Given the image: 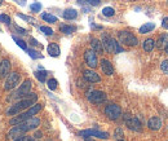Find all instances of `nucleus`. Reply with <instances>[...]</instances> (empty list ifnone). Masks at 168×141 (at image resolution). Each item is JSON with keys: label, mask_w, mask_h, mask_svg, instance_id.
<instances>
[{"label": "nucleus", "mask_w": 168, "mask_h": 141, "mask_svg": "<svg viewBox=\"0 0 168 141\" xmlns=\"http://www.w3.org/2000/svg\"><path fill=\"white\" fill-rule=\"evenodd\" d=\"M148 127L151 129V131H158L162 127V121L158 117H151L148 121Z\"/></svg>", "instance_id": "2eb2a0df"}, {"label": "nucleus", "mask_w": 168, "mask_h": 141, "mask_svg": "<svg viewBox=\"0 0 168 141\" xmlns=\"http://www.w3.org/2000/svg\"><path fill=\"white\" fill-rule=\"evenodd\" d=\"M91 47H92V49H93L96 53H100V55L104 53V47H102V43H101V40L97 39V38H92V39H91Z\"/></svg>", "instance_id": "dca6fc26"}, {"label": "nucleus", "mask_w": 168, "mask_h": 141, "mask_svg": "<svg viewBox=\"0 0 168 141\" xmlns=\"http://www.w3.org/2000/svg\"><path fill=\"white\" fill-rule=\"evenodd\" d=\"M101 43H102V47H104V51H106L107 53L116 55V53H122L123 52V48L120 47V44H119L114 38H111L110 35L102 34Z\"/></svg>", "instance_id": "f03ea898"}, {"label": "nucleus", "mask_w": 168, "mask_h": 141, "mask_svg": "<svg viewBox=\"0 0 168 141\" xmlns=\"http://www.w3.org/2000/svg\"><path fill=\"white\" fill-rule=\"evenodd\" d=\"M31 80L30 79H27V80H25V82L21 84L18 88H17V91L14 92V95H13V99H16V100H21V99H23V97L26 96V95H29L30 93V91H31Z\"/></svg>", "instance_id": "1a4fd4ad"}, {"label": "nucleus", "mask_w": 168, "mask_h": 141, "mask_svg": "<svg viewBox=\"0 0 168 141\" xmlns=\"http://www.w3.org/2000/svg\"><path fill=\"white\" fill-rule=\"evenodd\" d=\"M77 17H78V12L75 9L70 8V9H66L63 12V18L65 20H75Z\"/></svg>", "instance_id": "412c9836"}, {"label": "nucleus", "mask_w": 168, "mask_h": 141, "mask_svg": "<svg viewBox=\"0 0 168 141\" xmlns=\"http://www.w3.org/2000/svg\"><path fill=\"white\" fill-rule=\"evenodd\" d=\"M118 39L123 45H127V47H136L138 44V39L129 31H119Z\"/></svg>", "instance_id": "7ed1b4c3"}, {"label": "nucleus", "mask_w": 168, "mask_h": 141, "mask_svg": "<svg viewBox=\"0 0 168 141\" xmlns=\"http://www.w3.org/2000/svg\"><path fill=\"white\" fill-rule=\"evenodd\" d=\"M40 31L44 32L45 35H53V30L51 27H48V26H40Z\"/></svg>", "instance_id": "c756f323"}, {"label": "nucleus", "mask_w": 168, "mask_h": 141, "mask_svg": "<svg viewBox=\"0 0 168 141\" xmlns=\"http://www.w3.org/2000/svg\"><path fill=\"white\" fill-rule=\"evenodd\" d=\"M84 60H85V63L88 65L91 69H95V67H97V65H98V61H97V53L93 49H87L84 52Z\"/></svg>", "instance_id": "9b49d317"}, {"label": "nucleus", "mask_w": 168, "mask_h": 141, "mask_svg": "<svg viewBox=\"0 0 168 141\" xmlns=\"http://www.w3.org/2000/svg\"><path fill=\"white\" fill-rule=\"evenodd\" d=\"M47 51L49 53V56H52V57L59 56V47H58V44H56V43H51V44L47 47Z\"/></svg>", "instance_id": "a211bd4d"}, {"label": "nucleus", "mask_w": 168, "mask_h": 141, "mask_svg": "<svg viewBox=\"0 0 168 141\" xmlns=\"http://www.w3.org/2000/svg\"><path fill=\"white\" fill-rule=\"evenodd\" d=\"M105 115L111 121H116L122 115V107L116 104H109L105 107Z\"/></svg>", "instance_id": "6e6552de"}, {"label": "nucleus", "mask_w": 168, "mask_h": 141, "mask_svg": "<svg viewBox=\"0 0 168 141\" xmlns=\"http://www.w3.org/2000/svg\"><path fill=\"white\" fill-rule=\"evenodd\" d=\"M160 70H162V71H163L164 74L168 75V60H164V61L160 63Z\"/></svg>", "instance_id": "7c9ffc66"}, {"label": "nucleus", "mask_w": 168, "mask_h": 141, "mask_svg": "<svg viewBox=\"0 0 168 141\" xmlns=\"http://www.w3.org/2000/svg\"><path fill=\"white\" fill-rule=\"evenodd\" d=\"M118 141H124V140H123V139H120V140H118Z\"/></svg>", "instance_id": "c03bdc74"}, {"label": "nucleus", "mask_w": 168, "mask_h": 141, "mask_svg": "<svg viewBox=\"0 0 168 141\" xmlns=\"http://www.w3.org/2000/svg\"><path fill=\"white\" fill-rule=\"evenodd\" d=\"M9 73H10V61L8 58H3L0 61V80L7 78Z\"/></svg>", "instance_id": "ddd939ff"}, {"label": "nucleus", "mask_w": 168, "mask_h": 141, "mask_svg": "<svg viewBox=\"0 0 168 141\" xmlns=\"http://www.w3.org/2000/svg\"><path fill=\"white\" fill-rule=\"evenodd\" d=\"M12 38H13V40L16 42V44H17L18 47H21L23 51L27 49V44H26V42H23L22 39H20V38H17V36H12Z\"/></svg>", "instance_id": "393cba45"}, {"label": "nucleus", "mask_w": 168, "mask_h": 141, "mask_svg": "<svg viewBox=\"0 0 168 141\" xmlns=\"http://www.w3.org/2000/svg\"><path fill=\"white\" fill-rule=\"evenodd\" d=\"M154 47H155V42H154V39H150V38L142 43V48L145 52H151L154 49Z\"/></svg>", "instance_id": "aec40b11"}, {"label": "nucleus", "mask_w": 168, "mask_h": 141, "mask_svg": "<svg viewBox=\"0 0 168 141\" xmlns=\"http://www.w3.org/2000/svg\"><path fill=\"white\" fill-rule=\"evenodd\" d=\"M30 44L35 47V45L39 44V43H38V40H36V39H34V38H30Z\"/></svg>", "instance_id": "58836bf2"}, {"label": "nucleus", "mask_w": 168, "mask_h": 141, "mask_svg": "<svg viewBox=\"0 0 168 141\" xmlns=\"http://www.w3.org/2000/svg\"><path fill=\"white\" fill-rule=\"evenodd\" d=\"M168 45V34H162L158 40L155 42V47L159 48V49H164V48Z\"/></svg>", "instance_id": "f3484780"}, {"label": "nucleus", "mask_w": 168, "mask_h": 141, "mask_svg": "<svg viewBox=\"0 0 168 141\" xmlns=\"http://www.w3.org/2000/svg\"><path fill=\"white\" fill-rule=\"evenodd\" d=\"M2 3H3V0H0V5H2Z\"/></svg>", "instance_id": "37998d69"}, {"label": "nucleus", "mask_w": 168, "mask_h": 141, "mask_svg": "<svg viewBox=\"0 0 168 141\" xmlns=\"http://www.w3.org/2000/svg\"><path fill=\"white\" fill-rule=\"evenodd\" d=\"M34 137H35V139H41V137H43V133H41L40 131H36V132L34 133Z\"/></svg>", "instance_id": "ea45409f"}, {"label": "nucleus", "mask_w": 168, "mask_h": 141, "mask_svg": "<svg viewBox=\"0 0 168 141\" xmlns=\"http://www.w3.org/2000/svg\"><path fill=\"white\" fill-rule=\"evenodd\" d=\"M59 30H61V32H63V34H73V32L75 31V27L74 26H70V25H62L61 27H59Z\"/></svg>", "instance_id": "5701e85b"}, {"label": "nucleus", "mask_w": 168, "mask_h": 141, "mask_svg": "<svg viewBox=\"0 0 168 141\" xmlns=\"http://www.w3.org/2000/svg\"><path fill=\"white\" fill-rule=\"evenodd\" d=\"M29 52V55H30V57H32V58H39V57H41L40 55H38V53L35 52V51H32V49H26Z\"/></svg>", "instance_id": "72a5a7b5"}, {"label": "nucleus", "mask_w": 168, "mask_h": 141, "mask_svg": "<svg viewBox=\"0 0 168 141\" xmlns=\"http://www.w3.org/2000/svg\"><path fill=\"white\" fill-rule=\"evenodd\" d=\"M123 136H124L123 128L118 127V128L115 129V132H114V137H115V139H118V140H120V139H123Z\"/></svg>", "instance_id": "c85d7f7f"}, {"label": "nucleus", "mask_w": 168, "mask_h": 141, "mask_svg": "<svg viewBox=\"0 0 168 141\" xmlns=\"http://www.w3.org/2000/svg\"><path fill=\"white\" fill-rule=\"evenodd\" d=\"M154 29H155V24H153V22L144 24V25L140 27V34H149V32L153 31Z\"/></svg>", "instance_id": "6ab92c4d"}, {"label": "nucleus", "mask_w": 168, "mask_h": 141, "mask_svg": "<svg viewBox=\"0 0 168 141\" xmlns=\"http://www.w3.org/2000/svg\"><path fill=\"white\" fill-rule=\"evenodd\" d=\"M83 78L87 83H98L101 82V77L93 70H84L83 71Z\"/></svg>", "instance_id": "f8f14e48"}, {"label": "nucleus", "mask_w": 168, "mask_h": 141, "mask_svg": "<svg viewBox=\"0 0 168 141\" xmlns=\"http://www.w3.org/2000/svg\"><path fill=\"white\" fill-rule=\"evenodd\" d=\"M79 135L83 139H88L89 136L97 137V139H104V140L109 139V133L107 132H101V131H97V129H85V131H80Z\"/></svg>", "instance_id": "9d476101"}, {"label": "nucleus", "mask_w": 168, "mask_h": 141, "mask_svg": "<svg viewBox=\"0 0 168 141\" xmlns=\"http://www.w3.org/2000/svg\"><path fill=\"white\" fill-rule=\"evenodd\" d=\"M85 2L91 5H93V7H96V5H98L101 3V0H85Z\"/></svg>", "instance_id": "f704fd0d"}, {"label": "nucleus", "mask_w": 168, "mask_h": 141, "mask_svg": "<svg viewBox=\"0 0 168 141\" xmlns=\"http://www.w3.org/2000/svg\"><path fill=\"white\" fill-rule=\"evenodd\" d=\"M36 100H38V95H35V93L26 95L23 99H21L20 101H17L16 104H13L10 107H8L7 114H8V115H17L20 111L29 109L30 106L34 105L36 102Z\"/></svg>", "instance_id": "f257e3e1"}, {"label": "nucleus", "mask_w": 168, "mask_h": 141, "mask_svg": "<svg viewBox=\"0 0 168 141\" xmlns=\"http://www.w3.org/2000/svg\"><path fill=\"white\" fill-rule=\"evenodd\" d=\"M101 70H102V73L106 74V75H113L114 74V67H113V63L109 61V60H106V58H102L101 60Z\"/></svg>", "instance_id": "4468645a"}, {"label": "nucleus", "mask_w": 168, "mask_h": 141, "mask_svg": "<svg viewBox=\"0 0 168 141\" xmlns=\"http://www.w3.org/2000/svg\"><path fill=\"white\" fill-rule=\"evenodd\" d=\"M102 14L105 16V17H113L114 14H115V10H114V8L111 7H106L102 9Z\"/></svg>", "instance_id": "a878e982"}, {"label": "nucleus", "mask_w": 168, "mask_h": 141, "mask_svg": "<svg viewBox=\"0 0 168 141\" xmlns=\"http://www.w3.org/2000/svg\"><path fill=\"white\" fill-rule=\"evenodd\" d=\"M13 141H26V136H18V137H16Z\"/></svg>", "instance_id": "a19ab883"}, {"label": "nucleus", "mask_w": 168, "mask_h": 141, "mask_svg": "<svg viewBox=\"0 0 168 141\" xmlns=\"http://www.w3.org/2000/svg\"><path fill=\"white\" fill-rule=\"evenodd\" d=\"M35 77H36V79L39 80V82L44 83L45 80H47V71H44V70H40V71H36V73H35Z\"/></svg>", "instance_id": "b1692460"}, {"label": "nucleus", "mask_w": 168, "mask_h": 141, "mask_svg": "<svg viewBox=\"0 0 168 141\" xmlns=\"http://www.w3.org/2000/svg\"><path fill=\"white\" fill-rule=\"evenodd\" d=\"M0 22H3L7 26H9L10 22H12V20H10V17H9L8 14H0Z\"/></svg>", "instance_id": "cd10ccee"}, {"label": "nucleus", "mask_w": 168, "mask_h": 141, "mask_svg": "<svg viewBox=\"0 0 168 141\" xmlns=\"http://www.w3.org/2000/svg\"><path fill=\"white\" fill-rule=\"evenodd\" d=\"M41 18L44 20V21H47V22H49V24H56L57 22V17H56V16H52L49 13H44V14L41 16Z\"/></svg>", "instance_id": "4be33fe9"}, {"label": "nucleus", "mask_w": 168, "mask_h": 141, "mask_svg": "<svg viewBox=\"0 0 168 141\" xmlns=\"http://www.w3.org/2000/svg\"><path fill=\"white\" fill-rule=\"evenodd\" d=\"M47 85H48V88H49L51 91H56L57 89V85H58V82L56 79H49L47 82Z\"/></svg>", "instance_id": "bb28decb"}, {"label": "nucleus", "mask_w": 168, "mask_h": 141, "mask_svg": "<svg viewBox=\"0 0 168 141\" xmlns=\"http://www.w3.org/2000/svg\"><path fill=\"white\" fill-rule=\"evenodd\" d=\"M41 9V4L40 3H35L31 5V10H34V12H40Z\"/></svg>", "instance_id": "2f4dec72"}, {"label": "nucleus", "mask_w": 168, "mask_h": 141, "mask_svg": "<svg viewBox=\"0 0 168 141\" xmlns=\"http://www.w3.org/2000/svg\"><path fill=\"white\" fill-rule=\"evenodd\" d=\"M39 126H40V119L38 117H31L29 119H26L25 122L18 124V127L21 128V131H22L23 133L29 132V131H32V129H36Z\"/></svg>", "instance_id": "39448f33"}, {"label": "nucleus", "mask_w": 168, "mask_h": 141, "mask_svg": "<svg viewBox=\"0 0 168 141\" xmlns=\"http://www.w3.org/2000/svg\"><path fill=\"white\" fill-rule=\"evenodd\" d=\"M162 26H163L164 29L168 30V17H164V18H163V21H162Z\"/></svg>", "instance_id": "c9c22d12"}, {"label": "nucleus", "mask_w": 168, "mask_h": 141, "mask_svg": "<svg viewBox=\"0 0 168 141\" xmlns=\"http://www.w3.org/2000/svg\"><path fill=\"white\" fill-rule=\"evenodd\" d=\"M14 30L20 31V34H22V35H25V34H26V30H25V29H22V27H20V26H14Z\"/></svg>", "instance_id": "e433bc0d"}, {"label": "nucleus", "mask_w": 168, "mask_h": 141, "mask_svg": "<svg viewBox=\"0 0 168 141\" xmlns=\"http://www.w3.org/2000/svg\"><path fill=\"white\" fill-rule=\"evenodd\" d=\"M87 99H88L89 102L92 104H102V102L106 101V93L102 91H93V89H89L87 92Z\"/></svg>", "instance_id": "423d86ee"}, {"label": "nucleus", "mask_w": 168, "mask_h": 141, "mask_svg": "<svg viewBox=\"0 0 168 141\" xmlns=\"http://www.w3.org/2000/svg\"><path fill=\"white\" fill-rule=\"evenodd\" d=\"M164 52H166V53H167V55H168V45H167V47L164 48Z\"/></svg>", "instance_id": "79ce46f5"}, {"label": "nucleus", "mask_w": 168, "mask_h": 141, "mask_svg": "<svg viewBox=\"0 0 168 141\" xmlns=\"http://www.w3.org/2000/svg\"><path fill=\"white\" fill-rule=\"evenodd\" d=\"M20 18H22V20H25V21H30V22H34V18H31V17H29V16H25V14H22V13H18L17 14Z\"/></svg>", "instance_id": "473e14b6"}, {"label": "nucleus", "mask_w": 168, "mask_h": 141, "mask_svg": "<svg viewBox=\"0 0 168 141\" xmlns=\"http://www.w3.org/2000/svg\"><path fill=\"white\" fill-rule=\"evenodd\" d=\"M47 141H52V140H47Z\"/></svg>", "instance_id": "a18cd8bd"}, {"label": "nucleus", "mask_w": 168, "mask_h": 141, "mask_svg": "<svg viewBox=\"0 0 168 141\" xmlns=\"http://www.w3.org/2000/svg\"><path fill=\"white\" fill-rule=\"evenodd\" d=\"M20 79H21V75L18 73H9L5 78V82H4V89L5 91H10L16 88L20 83Z\"/></svg>", "instance_id": "0eeeda50"}, {"label": "nucleus", "mask_w": 168, "mask_h": 141, "mask_svg": "<svg viewBox=\"0 0 168 141\" xmlns=\"http://www.w3.org/2000/svg\"><path fill=\"white\" fill-rule=\"evenodd\" d=\"M124 122H126V126L134 132H141L142 131V124H141L140 119L131 115V114H124Z\"/></svg>", "instance_id": "20e7f679"}, {"label": "nucleus", "mask_w": 168, "mask_h": 141, "mask_svg": "<svg viewBox=\"0 0 168 141\" xmlns=\"http://www.w3.org/2000/svg\"><path fill=\"white\" fill-rule=\"evenodd\" d=\"M78 87H80V88H85L87 87L85 80H78Z\"/></svg>", "instance_id": "4c0bfd02"}]
</instances>
